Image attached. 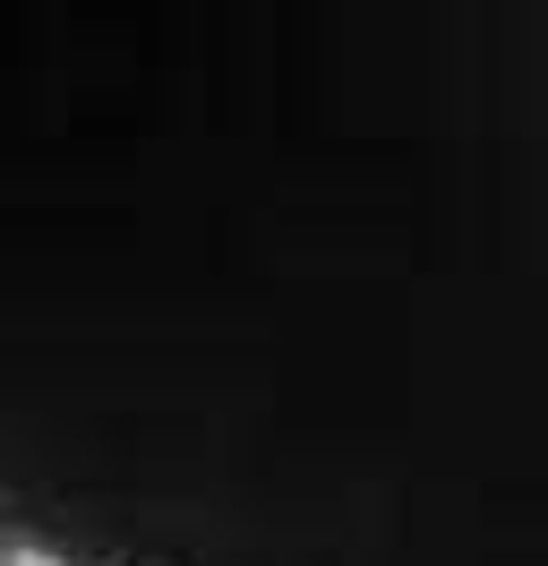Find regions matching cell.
Returning a JSON list of instances; mask_svg holds the SVG:
<instances>
[{
	"instance_id": "6da1fadb",
	"label": "cell",
	"mask_w": 548,
	"mask_h": 566,
	"mask_svg": "<svg viewBox=\"0 0 548 566\" xmlns=\"http://www.w3.org/2000/svg\"><path fill=\"white\" fill-rule=\"evenodd\" d=\"M0 566H61L52 549H18V558H0Z\"/></svg>"
}]
</instances>
